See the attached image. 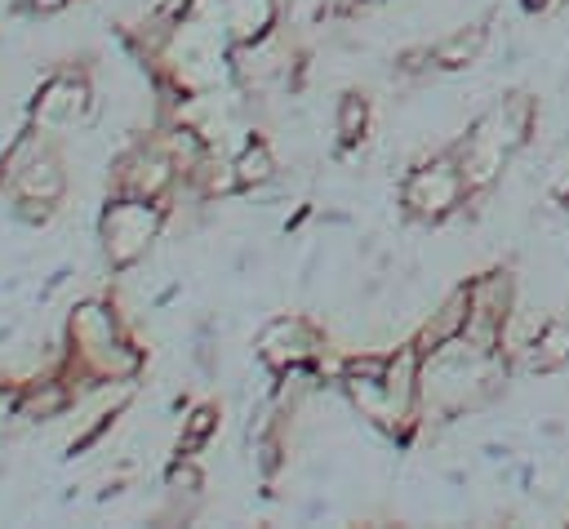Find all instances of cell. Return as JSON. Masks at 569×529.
Masks as SVG:
<instances>
[{"label": "cell", "mask_w": 569, "mask_h": 529, "mask_svg": "<svg viewBox=\"0 0 569 529\" xmlns=\"http://www.w3.org/2000/svg\"><path fill=\"white\" fill-rule=\"evenodd\" d=\"M271 18H276V4L271 0H227V22H231V31L240 40L262 36L271 27Z\"/></svg>", "instance_id": "obj_9"}, {"label": "cell", "mask_w": 569, "mask_h": 529, "mask_svg": "<svg viewBox=\"0 0 569 529\" xmlns=\"http://www.w3.org/2000/svg\"><path fill=\"white\" fill-rule=\"evenodd\" d=\"M365 124H369V107H365V98L360 93H342V102H338V142H360L365 138Z\"/></svg>", "instance_id": "obj_11"}, {"label": "cell", "mask_w": 569, "mask_h": 529, "mask_svg": "<svg viewBox=\"0 0 569 529\" xmlns=\"http://www.w3.org/2000/svg\"><path fill=\"white\" fill-rule=\"evenodd\" d=\"M569 365V316H547L533 333V342L525 347V369L529 373H551Z\"/></svg>", "instance_id": "obj_5"}, {"label": "cell", "mask_w": 569, "mask_h": 529, "mask_svg": "<svg viewBox=\"0 0 569 529\" xmlns=\"http://www.w3.org/2000/svg\"><path fill=\"white\" fill-rule=\"evenodd\" d=\"M551 4H556V0H525V9H538V13H542V9H551Z\"/></svg>", "instance_id": "obj_14"}, {"label": "cell", "mask_w": 569, "mask_h": 529, "mask_svg": "<svg viewBox=\"0 0 569 529\" xmlns=\"http://www.w3.org/2000/svg\"><path fill=\"white\" fill-rule=\"evenodd\" d=\"M31 4H36V9H62L67 0H31Z\"/></svg>", "instance_id": "obj_13"}, {"label": "cell", "mask_w": 569, "mask_h": 529, "mask_svg": "<svg viewBox=\"0 0 569 529\" xmlns=\"http://www.w3.org/2000/svg\"><path fill=\"white\" fill-rule=\"evenodd\" d=\"M218 427V413L209 409V405H200L191 418H187V431H182V453H191V449H200L204 440H209V431Z\"/></svg>", "instance_id": "obj_12"}, {"label": "cell", "mask_w": 569, "mask_h": 529, "mask_svg": "<svg viewBox=\"0 0 569 529\" xmlns=\"http://www.w3.org/2000/svg\"><path fill=\"white\" fill-rule=\"evenodd\" d=\"M231 169H236V182H240V187H262V182L276 173V156H271L267 142H249V147L231 160Z\"/></svg>", "instance_id": "obj_10"}, {"label": "cell", "mask_w": 569, "mask_h": 529, "mask_svg": "<svg viewBox=\"0 0 569 529\" xmlns=\"http://www.w3.org/2000/svg\"><path fill=\"white\" fill-rule=\"evenodd\" d=\"M71 338H76L80 360H84L93 373L124 378V373H133V369H138V360H142V356L120 338V329H116L111 311H107V307H98V302H89V307H80V311H76V320H71Z\"/></svg>", "instance_id": "obj_1"}, {"label": "cell", "mask_w": 569, "mask_h": 529, "mask_svg": "<svg viewBox=\"0 0 569 529\" xmlns=\"http://www.w3.org/2000/svg\"><path fill=\"white\" fill-rule=\"evenodd\" d=\"M102 227H107V253H111V262L124 267V262H133L151 244V236L160 227V209L151 200L124 196L120 204H111V213H107Z\"/></svg>", "instance_id": "obj_3"}, {"label": "cell", "mask_w": 569, "mask_h": 529, "mask_svg": "<svg viewBox=\"0 0 569 529\" xmlns=\"http://www.w3.org/2000/svg\"><path fill=\"white\" fill-rule=\"evenodd\" d=\"M485 40H489V22H471V27H458L453 36H445L440 44H431V62H436V67H445V71H453V67H467V62H476V58H480Z\"/></svg>", "instance_id": "obj_7"}, {"label": "cell", "mask_w": 569, "mask_h": 529, "mask_svg": "<svg viewBox=\"0 0 569 529\" xmlns=\"http://www.w3.org/2000/svg\"><path fill=\"white\" fill-rule=\"evenodd\" d=\"M169 178H173V160H169L164 151H138V156L124 164L120 187H124V196L156 200V196L169 187Z\"/></svg>", "instance_id": "obj_6"}, {"label": "cell", "mask_w": 569, "mask_h": 529, "mask_svg": "<svg viewBox=\"0 0 569 529\" xmlns=\"http://www.w3.org/2000/svg\"><path fill=\"white\" fill-rule=\"evenodd\" d=\"M18 196H27V200H40V204L58 200V196H62V173H58V164L36 156V160H31V164L18 173Z\"/></svg>", "instance_id": "obj_8"}, {"label": "cell", "mask_w": 569, "mask_h": 529, "mask_svg": "<svg viewBox=\"0 0 569 529\" xmlns=\"http://www.w3.org/2000/svg\"><path fill=\"white\" fill-rule=\"evenodd\" d=\"M320 333L302 320V316H280V320H271L267 329H262V338H258V356L276 369V373H284V369H293V365H307V360H316L320 356Z\"/></svg>", "instance_id": "obj_4"}, {"label": "cell", "mask_w": 569, "mask_h": 529, "mask_svg": "<svg viewBox=\"0 0 569 529\" xmlns=\"http://www.w3.org/2000/svg\"><path fill=\"white\" fill-rule=\"evenodd\" d=\"M467 191H471V187H467L462 164H458V156H453V147H449L445 156L418 164V169L405 178V191H400V196H405L409 213H418V218H427V222H440V218H449V213L462 204Z\"/></svg>", "instance_id": "obj_2"}]
</instances>
